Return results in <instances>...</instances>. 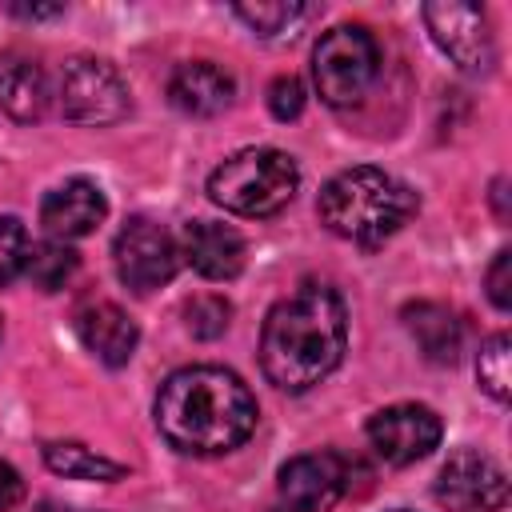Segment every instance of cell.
Here are the masks:
<instances>
[{"mask_svg": "<svg viewBox=\"0 0 512 512\" xmlns=\"http://www.w3.org/2000/svg\"><path fill=\"white\" fill-rule=\"evenodd\" d=\"M348 308L332 284L304 280L288 300H280L260 328L264 376L284 392H308L344 356Z\"/></svg>", "mask_w": 512, "mask_h": 512, "instance_id": "1", "label": "cell"}, {"mask_svg": "<svg viewBox=\"0 0 512 512\" xmlns=\"http://www.w3.org/2000/svg\"><path fill=\"white\" fill-rule=\"evenodd\" d=\"M156 428L176 452L220 456L252 436L256 396L236 372L216 364H192L160 384Z\"/></svg>", "mask_w": 512, "mask_h": 512, "instance_id": "2", "label": "cell"}, {"mask_svg": "<svg viewBox=\"0 0 512 512\" xmlns=\"http://www.w3.org/2000/svg\"><path fill=\"white\" fill-rule=\"evenodd\" d=\"M420 208L416 192L380 168H348L320 188V224L360 248L384 244Z\"/></svg>", "mask_w": 512, "mask_h": 512, "instance_id": "3", "label": "cell"}, {"mask_svg": "<svg viewBox=\"0 0 512 512\" xmlns=\"http://www.w3.org/2000/svg\"><path fill=\"white\" fill-rule=\"evenodd\" d=\"M300 188V168L280 148H244L208 176V196L236 216H276Z\"/></svg>", "mask_w": 512, "mask_h": 512, "instance_id": "4", "label": "cell"}, {"mask_svg": "<svg viewBox=\"0 0 512 512\" xmlns=\"http://www.w3.org/2000/svg\"><path fill=\"white\" fill-rule=\"evenodd\" d=\"M380 72V48L368 28L360 24H336L320 36L312 52V80L324 104L352 108L364 100Z\"/></svg>", "mask_w": 512, "mask_h": 512, "instance_id": "5", "label": "cell"}, {"mask_svg": "<svg viewBox=\"0 0 512 512\" xmlns=\"http://www.w3.org/2000/svg\"><path fill=\"white\" fill-rule=\"evenodd\" d=\"M60 112L72 124H116L128 116V84L108 60L76 56L60 72Z\"/></svg>", "mask_w": 512, "mask_h": 512, "instance_id": "6", "label": "cell"}, {"mask_svg": "<svg viewBox=\"0 0 512 512\" xmlns=\"http://www.w3.org/2000/svg\"><path fill=\"white\" fill-rule=\"evenodd\" d=\"M424 24L436 40V48L472 76L492 72L496 64V44L488 32V16L480 4H464V0H432L424 4Z\"/></svg>", "mask_w": 512, "mask_h": 512, "instance_id": "7", "label": "cell"}, {"mask_svg": "<svg viewBox=\"0 0 512 512\" xmlns=\"http://www.w3.org/2000/svg\"><path fill=\"white\" fill-rule=\"evenodd\" d=\"M112 260H116L120 284H128L132 292H152L176 276L180 244L172 240V232L164 224L136 216L120 228V236L112 244Z\"/></svg>", "mask_w": 512, "mask_h": 512, "instance_id": "8", "label": "cell"}, {"mask_svg": "<svg viewBox=\"0 0 512 512\" xmlns=\"http://www.w3.org/2000/svg\"><path fill=\"white\" fill-rule=\"evenodd\" d=\"M436 500L448 512H500L508 504V472L480 448H460L436 476Z\"/></svg>", "mask_w": 512, "mask_h": 512, "instance_id": "9", "label": "cell"}, {"mask_svg": "<svg viewBox=\"0 0 512 512\" xmlns=\"http://www.w3.org/2000/svg\"><path fill=\"white\" fill-rule=\"evenodd\" d=\"M368 444L372 452L392 464V468H408L416 460H424L436 444H440V416L428 404H388L368 420Z\"/></svg>", "mask_w": 512, "mask_h": 512, "instance_id": "10", "label": "cell"}, {"mask_svg": "<svg viewBox=\"0 0 512 512\" xmlns=\"http://www.w3.org/2000/svg\"><path fill=\"white\" fill-rule=\"evenodd\" d=\"M276 492L288 512H328L348 492V464L332 448L292 456L276 476Z\"/></svg>", "mask_w": 512, "mask_h": 512, "instance_id": "11", "label": "cell"}, {"mask_svg": "<svg viewBox=\"0 0 512 512\" xmlns=\"http://www.w3.org/2000/svg\"><path fill=\"white\" fill-rule=\"evenodd\" d=\"M104 216H108V200H104V192H100L92 180H84V176L64 180V184L52 188V192L44 196V204H40V224H44L48 240H64V244H68V240H80V236H88V232H96Z\"/></svg>", "mask_w": 512, "mask_h": 512, "instance_id": "12", "label": "cell"}, {"mask_svg": "<svg viewBox=\"0 0 512 512\" xmlns=\"http://www.w3.org/2000/svg\"><path fill=\"white\" fill-rule=\"evenodd\" d=\"M180 256L204 276V280H232L244 268V236L216 220H192L180 236Z\"/></svg>", "mask_w": 512, "mask_h": 512, "instance_id": "13", "label": "cell"}, {"mask_svg": "<svg viewBox=\"0 0 512 512\" xmlns=\"http://www.w3.org/2000/svg\"><path fill=\"white\" fill-rule=\"evenodd\" d=\"M76 336H80V344H84L96 360H104L108 368L128 364L132 352H136V344H140L136 320H132L120 304H112V300L84 304V308L76 312Z\"/></svg>", "mask_w": 512, "mask_h": 512, "instance_id": "14", "label": "cell"}, {"mask_svg": "<svg viewBox=\"0 0 512 512\" xmlns=\"http://www.w3.org/2000/svg\"><path fill=\"white\" fill-rule=\"evenodd\" d=\"M236 96L232 76L212 60H184L168 76V100L184 116H220Z\"/></svg>", "mask_w": 512, "mask_h": 512, "instance_id": "15", "label": "cell"}, {"mask_svg": "<svg viewBox=\"0 0 512 512\" xmlns=\"http://www.w3.org/2000/svg\"><path fill=\"white\" fill-rule=\"evenodd\" d=\"M404 328L412 332V340L420 344V352L432 364H456L460 348H464V324L456 320V312L448 304L436 300H416L404 308Z\"/></svg>", "mask_w": 512, "mask_h": 512, "instance_id": "16", "label": "cell"}, {"mask_svg": "<svg viewBox=\"0 0 512 512\" xmlns=\"http://www.w3.org/2000/svg\"><path fill=\"white\" fill-rule=\"evenodd\" d=\"M0 108L20 124H32L48 112V80L36 60L16 52L0 60Z\"/></svg>", "mask_w": 512, "mask_h": 512, "instance_id": "17", "label": "cell"}, {"mask_svg": "<svg viewBox=\"0 0 512 512\" xmlns=\"http://www.w3.org/2000/svg\"><path fill=\"white\" fill-rule=\"evenodd\" d=\"M44 464L56 472V476H68V480H120L124 476V464L76 444V440H52L44 444Z\"/></svg>", "mask_w": 512, "mask_h": 512, "instance_id": "18", "label": "cell"}, {"mask_svg": "<svg viewBox=\"0 0 512 512\" xmlns=\"http://www.w3.org/2000/svg\"><path fill=\"white\" fill-rule=\"evenodd\" d=\"M80 256L64 244V240H40V244H28V260H24V272L28 280L40 288V292H56L64 288V280L76 272Z\"/></svg>", "mask_w": 512, "mask_h": 512, "instance_id": "19", "label": "cell"}, {"mask_svg": "<svg viewBox=\"0 0 512 512\" xmlns=\"http://www.w3.org/2000/svg\"><path fill=\"white\" fill-rule=\"evenodd\" d=\"M476 380L492 400L508 404L512 396V336L508 332H496L484 340L480 360H476Z\"/></svg>", "mask_w": 512, "mask_h": 512, "instance_id": "20", "label": "cell"}, {"mask_svg": "<svg viewBox=\"0 0 512 512\" xmlns=\"http://www.w3.org/2000/svg\"><path fill=\"white\" fill-rule=\"evenodd\" d=\"M256 36H280V32H288L300 16H308V8L304 4H296V0H260V4H236L232 8Z\"/></svg>", "mask_w": 512, "mask_h": 512, "instance_id": "21", "label": "cell"}, {"mask_svg": "<svg viewBox=\"0 0 512 512\" xmlns=\"http://www.w3.org/2000/svg\"><path fill=\"white\" fill-rule=\"evenodd\" d=\"M228 316H232V308H228V300H220V296H196V300L184 304V324H188V332H192L196 340H216V336H224V332H228Z\"/></svg>", "mask_w": 512, "mask_h": 512, "instance_id": "22", "label": "cell"}, {"mask_svg": "<svg viewBox=\"0 0 512 512\" xmlns=\"http://www.w3.org/2000/svg\"><path fill=\"white\" fill-rule=\"evenodd\" d=\"M28 260V232L16 216H0V288L24 272Z\"/></svg>", "mask_w": 512, "mask_h": 512, "instance_id": "23", "label": "cell"}, {"mask_svg": "<svg viewBox=\"0 0 512 512\" xmlns=\"http://www.w3.org/2000/svg\"><path fill=\"white\" fill-rule=\"evenodd\" d=\"M268 112L276 120H296L304 112V84L296 76H276L268 84Z\"/></svg>", "mask_w": 512, "mask_h": 512, "instance_id": "24", "label": "cell"}, {"mask_svg": "<svg viewBox=\"0 0 512 512\" xmlns=\"http://www.w3.org/2000/svg\"><path fill=\"white\" fill-rule=\"evenodd\" d=\"M488 300H492L500 312L512 308V252H508V248L496 252V260H492V268H488Z\"/></svg>", "mask_w": 512, "mask_h": 512, "instance_id": "25", "label": "cell"}, {"mask_svg": "<svg viewBox=\"0 0 512 512\" xmlns=\"http://www.w3.org/2000/svg\"><path fill=\"white\" fill-rule=\"evenodd\" d=\"M20 496H24V480H20V472H16L12 464H4V460H0V512L16 508V504H20Z\"/></svg>", "mask_w": 512, "mask_h": 512, "instance_id": "26", "label": "cell"}, {"mask_svg": "<svg viewBox=\"0 0 512 512\" xmlns=\"http://www.w3.org/2000/svg\"><path fill=\"white\" fill-rule=\"evenodd\" d=\"M8 12L20 20H52L64 12V4H8Z\"/></svg>", "mask_w": 512, "mask_h": 512, "instance_id": "27", "label": "cell"}, {"mask_svg": "<svg viewBox=\"0 0 512 512\" xmlns=\"http://www.w3.org/2000/svg\"><path fill=\"white\" fill-rule=\"evenodd\" d=\"M36 512H80V508H68V504H52V500H48V504H40Z\"/></svg>", "mask_w": 512, "mask_h": 512, "instance_id": "28", "label": "cell"}, {"mask_svg": "<svg viewBox=\"0 0 512 512\" xmlns=\"http://www.w3.org/2000/svg\"><path fill=\"white\" fill-rule=\"evenodd\" d=\"M392 512H408V508H392Z\"/></svg>", "mask_w": 512, "mask_h": 512, "instance_id": "29", "label": "cell"}]
</instances>
